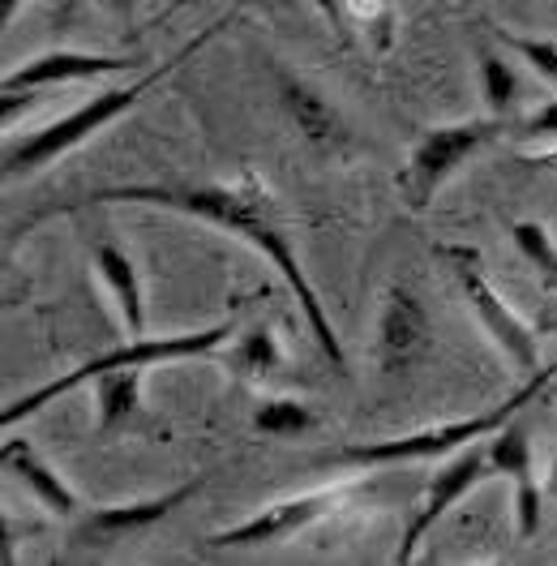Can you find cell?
I'll return each mask as SVG.
<instances>
[{
    "label": "cell",
    "instance_id": "1",
    "mask_svg": "<svg viewBox=\"0 0 557 566\" xmlns=\"http://www.w3.org/2000/svg\"><path fill=\"white\" fill-rule=\"evenodd\" d=\"M164 207V211H180V214H198L214 228L241 237L244 245H253L278 275L287 280L301 314L314 331L317 348L326 353V360L344 374L348 369V356H344V344L335 335V322L326 318V305L317 301L314 283L305 280V266H301V253H296V241H292V219L283 214L278 198L271 193V185L253 172H241L237 180H129V185H104V189H91V193H77L61 207H48V211L31 214L22 223H13L9 241L22 237L31 223L39 219H52V214H70V211H86V207Z\"/></svg>",
    "mask_w": 557,
    "mask_h": 566
},
{
    "label": "cell",
    "instance_id": "22",
    "mask_svg": "<svg viewBox=\"0 0 557 566\" xmlns=\"http://www.w3.org/2000/svg\"><path fill=\"white\" fill-rule=\"evenodd\" d=\"M511 134L523 142H554L557 138V99H549L540 112H532L527 120H519Z\"/></svg>",
    "mask_w": 557,
    "mask_h": 566
},
{
    "label": "cell",
    "instance_id": "12",
    "mask_svg": "<svg viewBox=\"0 0 557 566\" xmlns=\"http://www.w3.org/2000/svg\"><path fill=\"white\" fill-rule=\"evenodd\" d=\"M488 463H493V472L511 476V485H515V532H519V541H532L540 532V490H536V468H532L527 429L515 417L493 433Z\"/></svg>",
    "mask_w": 557,
    "mask_h": 566
},
{
    "label": "cell",
    "instance_id": "19",
    "mask_svg": "<svg viewBox=\"0 0 557 566\" xmlns=\"http://www.w3.org/2000/svg\"><path fill=\"white\" fill-rule=\"evenodd\" d=\"M481 95H485V107L488 116H511L515 104H519V77L511 70V61L506 56H497L493 48H481Z\"/></svg>",
    "mask_w": 557,
    "mask_h": 566
},
{
    "label": "cell",
    "instance_id": "2",
    "mask_svg": "<svg viewBox=\"0 0 557 566\" xmlns=\"http://www.w3.org/2000/svg\"><path fill=\"white\" fill-rule=\"evenodd\" d=\"M237 13H228L223 22H210L207 31L198 39H189L176 56H168L159 70L141 73L138 82H129V86H116V91H104V95H95V99H86L82 107H73L65 112L61 120H52V125H43V129H31V134H22V138H9L4 142V177L18 180V177H31V172H43V168H52L61 155H70L73 146H82L86 138H95L99 129H107L112 120H120L129 107L141 104V95L146 91H155L164 77L172 70H180V61H189L202 43H207L219 27H228Z\"/></svg>",
    "mask_w": 557,
    "mask_h": 566
},
{
    "label": "cell",
    "instance_id": "16",
    "mask_svg": "<svg viewBox=\"0 0 557 566\" xmlns=\"http://www.w3.org/2000/svg\"><path fill=\"white\" fill-rule=\"evenodd\" d=\"M95 403H99V433H116L138 424L141 412V369H107L95 378Z\"/></svg>",
    "mask_w": 557,
    "mask_h": 566
},
{
    "label": "cell",
    "instance_id": "17",
    "mask_svg": "<svg viewBox=\"0 0 557 566\" xmlns=\"http://www.w3.org/2000/svg\"><path fill=\"white\" fill-rule=\"evenodd\" d=\"M253 429H258L262 438H305V433L317 429V417L309 403H301V399H292V395H271V399L258 403Z\"/></svg>",
    "mask_w": 557,
    "mask_h": 566
},
{
    "label": "cell",
    "instance_id": "7",
    "mask_svg": "<svg viewBox=\"0 0 557 566\" xmlns=\"http://www.w3.org/2000/svg\"><path fill=\"white\" fill-rule=\"evenodd\" d=\"M454 262V280L463 287V301L472 305V314L476 322L485 326V335L502 348V356L523 369V374H536L540 369V348H536V335H532V326L502 301V292L485 280V271H481V253L476 249H446Z\"/></svg>",
    "mask_w": 557,
    "mask_h": 566
},
{
    "label": "cell",
    "instance_id": "5",
    "mask_svg": "<svg viewBox=\"0 0 557 566\" xmlns=\"http://www.w3.org/2000/svg\"><path fill=\"white\" fill-rule=\"evenodd\" d=\"M506 134V120L502 116H472V120H454V125H438V129H424L420 142L408 155V168L399 177V193L412 211H429L438 189L454 177L459 164H467L481 146Z\"/></svg>",
    "mask_w": 557,
    "mask_h": 566
},
{
    "label": "cell",
    "instance_id": "8",
    "mask_svg": "<svg viewBox=\"0 0 557 566\" xmlns=\"http://www.w3.org/2000/svg\"><path fill=\"white\" fill-rule=\"evenodd\" d=\"M488 468H493V463H488V451H481L476 442L438 463V472L429 476V490H424L420 506L412 511V520H408V528H403V545L395 549V563L408 566L412 558H417V549L424 545V536L438 528V524H442V520H446L454 506L472 494L485 476H493Z\"/></svg>",
    "mask_w": 557,
    "mask_h": 566
},
{
    "label": "cell",
    "instance_id": "13",
    "mask_svg": "<svg viewBox=\"0 0 557 566\" xmlns=\"http://www.w3.org/2000/svg\"><path fill=\"white\" fill-rule=\"evenodd\" d=\"M0 460H4V472H9L13 481H22V485H27V494L35 497L48 515H56V520H77V511H82L77 494H73L70 485L56 476V468H52V463L39 460L31 442H22V438H4Z\"/></svg>",
    "mask_w": 557,
    "mask_h": 566
},
{
    "label": "cell",
    "instance_id": "23",
    "mask_svg": "<svg viewBox=\"0 0 557 566\" xmlns=\"http://www.w3.org/2000/svg\"><path fill=\"white\" fill-rule=\"evenodd\" d=\"M317 9L326 13V22H330V31L348 43V18H344V0H314Z\"/></svg>",
    "mask_w": 557,
    "mask_h": 566
},
{
    "label": "cell",
    "instance_id": "20",
    "mask_svg": "<svg viewBox=\"0 0 557 566\" xmlns=\"http://www.w3.org/2000/svg\"><path fill=\"white\" fill-rule=\"evenodd\" d=\"M511 237H515V245L519 253L532 262V271L540 275L545 287H557V245L554 237H549V228L545 223H536V219H523L511 228Z\"/></svg>",
    "mask_w": 557,
    "mask_h": 566
},
{
    "label": "cell",
    "instance_id": "6",
    "mask_svg": "<svg viewBox=\"0 0 557 566\" xmlns=\"http://www.w3.org/2000/svg\"><path fill=\"white\" fill-rule=\"evenodd\" d=\"M360 485H365V481L351 476V481H335V485H326V490L278 497V502L262 506L258 515H249L241 524H232V528H223V532H210L207 541H202V549H207V554H223V549H258V545L287 541V536L305 532L309 524H317V520L335 515L348 497L360 494Z\"/></svg>",
    "mask_w": 557,
    "mask_h": 566
},
{
    "label": "cell",
    "instance_id": "3",
    "mask_svg": "<svg viewBox=\"0 0 557 566\" xmlns=\"http://www.w3.org/2000/svg\"><path fill=\"white\" fill-rule=\"evenodd\" d=\"M557 378V365H540L527 382H523L506 403L476 412L467 421H442L429 424V429H412V433H399V438H378V442H351L339 447L330 455H322L326 463H348V468H386V463H417V460H446L454 451L481 442L488 433H497L511 417H519L527 403H536V395L549 387Z\"/></svg>",
    "mask_w": 557,
    "mask_h": 566
},
{
    "label": "cell",
    "instance_id": "21",
    "mask_svg": "<svg viewBox=\"0 0 557 566\" xmlns=\"http://www.w3.org/2000/svg\"><path fill=\"white\" fill-rule=\"evenodd\" d=\"M497 39H502L511 52H519L523 61L540 73V77H549V82L557 86V43L554 39H527V35H511V31H497Z\"/></svg>",
    "mask_w": 557,
    "mask_h": 566
},
{
    "label": "cell",
    "instance_id": "15",
    "mask_svg": "<svg viewBox=\"0 0 557 566\" xmlns=\"http://www.w3.org/2000/svg\"><path fill=\"white\" fill-rule=\"evenodd\" d=\"M95 271L104 275L125 331L129 335H146V296H141V275L138 266H134V258L120 245H112V241H99L95 245Z\"/></svg>",
    "mask_w": 557,
    "mask_h": 566
},
{
    "label": "cell",
    "instance_id": "4",
    "mask_svg": "<svg viewBox=\"0 0 557 566\" xmlns=\"http://www.w3.org/2000/svg\"><path fill=\"white\" fill-rule=\"evenodd\" d=\"M232 335H237V318H223V322H214V326H202V331H189V335H129L120 348L95 356V360L77 365V369H70V374H61L56 382H48V387L22 395L18 403H9V408H4V417H0V421H4V429H9V424H18V421H27V417H35L43 403L61 399L65 390L82 387V382H95V378L107 374V369H150V365H168V360L210 356V353H219Z\"/></svg>",
    "mask_w": 557,
    "mask_h": 566
},
{
    "label": "cell",
    "instance_id": "27",
    "mask_svg": "<svg viewBox=\"0 0 557 566\" xmlns=\"http://www.w3.org/2000/svg\"><path fill=\"white\" fill-rule=\"evenodd\" d=\"M278 4H283V0H278Z\"/></svg>",
    "mask_w": 557,
    "mask_h": 566
},
{
    "label": "cell",
    "instance_id": "26",
    "mask_svg": "<svg viewBox=\"0 0 557 566\" xmlns=\"http://www.w3.org/2000/svg\"><path fill=\"white\" fill-rule=\"evenodd\" d=\"M549 497L557 502V460H554V472H549Z\"/></svg>",
    "mask_w": 557,
    "mask_h": 566
},
{
    "label": "cell",
    "instance_id": "11",
    "mask_svg": "<svg viewBox=\"0 0 557 566\" xmlns=\"http://www.w3.org/2000/svg\"><path fill=\"white\" fill-rule=\"evenodd\" d=\"M429 314L417 301L412 287L395 283L386 287L382 301V322H378V360H382L386 374H399V369H412L420 356L429 353Z\"/></svg>",
    "mask_w": 557,
    "mask_h": 566
},
{
    "label": "cell",
    "instance_id": "14",
    "mask_svg": "<svg viewBox=\"0 0 557 566\" xmlns=\"http://www.w3.org/2000/svg\"><path fill=\"white\" fill-rule=\"evenodd\" d=\"M278 95H283V107L292 112L296 129L314 146H326V150L348 146V129H344L339 112L326 104V95H317L309 82H301L292 73H278Z\"/></svg>",
    "mask_w": 557,
    "mask_h": 566
},
{
    "label": "cell",
    "instance_id": "24",
    "mask_svg": "<svg viewBox=\"0 0 557 566\" xmlns=\"http://www.w3.org/2000/svg\"><path fill=\"white\" fill-rule=\"evenodd\" d=\"M18 4H22V0H0V18H4V22H13V13H18Z\"/></svg>",
    "mask_w": 557,
    "mask_h": 566
},
{
    "label": "cell",
    "instance_id": "25",
    "mask_svg": "<svg viewBox=\"0 0 557 566\" xmlns=\"http://www.w3.org/2000/svg\"><path fill=\"white\" fill-rule=\"evenodd\" d=\"M107 4H112V9H120V13H129V9H134V0H107Z\"/></svg>",
    "mask_w": 557,
    "mask_h": 566
},
{
    "label": "cell",
    "instance_id": "18",
    "mask_svg": "<svg viewBox=\"0 0 557 566\" xmlns=\"http://www.w3.org/2000/svg\"><path fill=\"white\" fill-rule=\"evenodd\" d=\"M283 356H278V344L271 335V326H253L249 335H241L237 353H232V374L237 378H249V382H266L275 378Z\"/></svg>",
    "mask_w": 557,
    "mask_h": 566
},
{
    "label": "cell",
    "instance_id": "9",
    "mask_svg": "<svg viewBox=\"0 0 557 566\" xmlns=\"http://www.w3.org/2000/svg\"><path fill=\"white\" fill-rule=\"evenodd\" d=\"M207 485V476H193L189 485H172L155 497H138V502H112V506H95L77 520L73 541L82 549H107V545H120V541H134L146 528L164 524L176 506H185L189 497Z\"/></svg>",
    "mask_w": 557,
    "mask_h": 566
},
{
    "label": "cell",
    "instance_id": "10",
    "mask_svg": "<svg viewBox=\"0 0 557 566\" xmlns=\"http://www.w3.org/2000/svg\"><path fill=\"white\" fill-rule=\"evenodd\" d=\"M141 61L138 56H99V52H70V48H56V52H43L31 56L22 70L4 73V95H31L43 86H61V82H91V77H107V73H134Z\"/></svg>",
    "mask_w": 557,
    "mask_h": 566
}]
</instances>
